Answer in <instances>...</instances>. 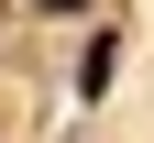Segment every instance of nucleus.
<instances>
[{"label": "nucleus", "instance_id": "1", "mask_svg": "<svg viewBox=\"0 0 154 143\" xmlns=\"http://www.w3.org/2000/svg\"><path fill=\"white\" fill-rule=\"evenodd\" d=\"M110 55H121V44H110V33H88V55H77V88H88V99L110 88Z\"/></svg>", "mask_w": 154, "mask_h": 143}]
</instances>
